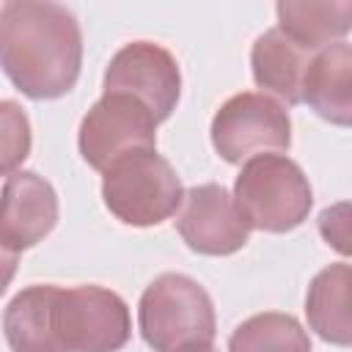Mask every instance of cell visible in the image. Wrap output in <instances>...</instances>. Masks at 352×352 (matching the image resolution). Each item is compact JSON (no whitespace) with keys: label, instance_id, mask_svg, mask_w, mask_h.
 Instances as JSON below:
<instances>
[{"label":"cell","instance_id":"277c9868","mask_svg":"<svg viewBox=\"0 0 352 352\" xmlns=\"http://www.w3.org/2000/svg\"><path fill=\"white\" fill-rule=\"evenodd\" d=\"M102 198L110 214L126 226H160L184 201L182 182L157 148L132 151L116 160L102 176Z\"/></svg>","mask_w":352,"mask_h":352},{"label":"cell","instance_id":"8992f818","mask_svg":"<svg viewBox=\"0 0 352 352\" xmlns=\"http://www.w3.org/2000/svg\"><path fill=\"white\" fill-rule=\"evenodd\" d=\"M55 327L66 352H118L132 333L126 302L102 286L58 289Z\"/></svg>","mask_w":352,"mask_h":352},{"label":"cell","instance_id":"30bf717a","mask_svg":"<svg viewBox=\"0 0 352 352\" xmlns=\"http://www.w3.org/2000/svg\"><path fill=\"white\" fill-rule=\"evenodd\" d=\"M58 223V195L52 184L33 170H14L3 184L0 245L11 258L41 242Z\"/></svg>","mask_w":352,"mask_h":352},{"label":"cell","instance_id":"e0dca14e","mask_svg":"<svg viewBox=\"0 0 352 352\" xmlns=\"http://www.w3.org/2000/svg\"><path fill=\"white\" fill-rule=\"evenodd\" d=\"M3 173H14V168L30 151V126L25 113L14 102H3Z\"/></svg>","mask_w":352,"mask_h":352},{"label":"cell","instance_id":"7c38bea8","mask_svg":"<svg viewBox=\"0 0 352 352\" xmlns=\"http://www.w3.org/2000/svg\"><path fill=\"white\" fill-rule=\"evenodd\" d=\"M311 58V50L289 38L280 28H270L256 38L250 50L253 80L258 88L275 94L286 104H300Z\"/></svg>","mask_w":352,"mask_h":352},{"label":"cell","instance_id":"7a4b0ae2","mask_svg":"<svg viewBox=\"0 0 352 352\" xmlns=\"http://www.w3.org/2000/svg\"><path fill=\"white\" fill-rule=\"evenodd\" d=\"M138 322L154 352H190L214 341V305L206 289L179 272H165L146 286Z\"/></svg>","mask_w":352,"mask_h":352},{"label":"cell","instance_id":"2e32d148","mask_svg":"<svg viewBox=\"0 0 352 352\" xmlns=\"http://www.w3.org/2000/svg\"><path fill=\"white\" fill-rule=\"evenodd\" d=\"M228 352H311V338L294 316L267 311L236 324Z\"/></svg>","mask_w":352,"mask_h":352},{"label":"cell","instance_id":"3957f363","mask_svg":"<svg viewBox=\"0 0 352 352\" xmlns=\"http://www.w3.org/2000/svg\"><path fill=\"white\" fill-rule=\"evenodd\" d=\"M234 201L250 228L283 234L308 217L314 192L294 160L258 154L242 165L234 182Z\"/></svg>","mask_w":352,"mask_h":352},{"label":"cell","instance_id":"5b68a950","mask_svg":"<svg viewBox=\"0 0 352 352\" xmlns=\"http://www.w3.org/2000/svg\"><path fill=\"white\" fill-rule=\"evenodd\" d=\"M289 143V113L267 94H234L220 104L212 118V146L231 165H239L248 157L253 160L261 151H286Z\"/></svg>","mask_w":352,"mask_h":352},{"label":"cell","instance_id":"ba28073f","mask_svg":"<svg viewBox=\"0 0 352 352\" xmlns=\"http://www.w3.org/2000/svg\"><path fill=\"white\" fill-rule=\"evenodd\" d=\"M182 91L176 58L154 41H129L107 63L104 94H126L146 104L157 121H165Z\"/></svg>","mask_w":352,"mask_h":352},{"label":"cell","instance_id":"4fadbf2b","mask_svg":"<svg viewBox=\"0 0 352 352\" xmlns=\"http://www.w3.org/2000/svg\"><path fill=\"white\" fill-rule=\"evenodd\" d=\"M60 286H28L3 311V333L11 352H66L55 327Z\"/></svg>","mask_w":352,"mask_h":352},{"label":"cell","instance_id":"9c48e42d","mask_svg":"<svg viewBox=\"0 0 352 352\" xmlns=\"http://www.w3.org/2000/svg\"><path fill=\"white\" fill-rule=\"evenodd\" d=\"M176 228L187 248L204 256H231L250 236V226L234 195L220 184L190 187L179 206Z\"/></svg>","mask_w":352,"mask_h":352},{"label":"cell","instance_id":"8fae6325","mask_svg":"<svg viewBox=\"0 0 352 352\" xmlns=\"http://www.w3.org/2000/svg\"><path fill=\"white\" fill-rule=\"evenodd\" d=\"M302 102L319 118L352 126V44L338 41L314 52L302 82Z\"/></svg>","mask_w":352,"mask_h":352},{"label":"cell","instance_id":"d6986e66","mask_svg":"<svg viewBox=\"0 0 352 352\" xmlns=\"http://www.w3.org/2000/svg\"><path fill=\"white\" fill-rule=\"evenodd\" d=\"M190 352H214L212 346H201V349H190Z\"/></svg>","mask_w":352,"mask_h":352},{"label":"cell","instance_id":"52a82bcc","mask_svg":"<svg viewBox=\"0 0 352 352\" xmlns=\"http://www.w3.org/2000/svg\"><path fill=\"white\" fill-rule=\"evenodd\" d=\"M157 124L154 113L135 96L102 94L80 124V154L91 168L104 173L132 151L157 148Z\"/></svg>","mask_w":352,"mask_h":352},{"label":"cell","instance_id":"ac0fdd59","mask_svg":"<svg viewBox=\"0 0 352 352\" xmlns=\"http://www.w3.org/2000/svg\"><path fill=\"white\" fill-rule=\"evenodd\" d=\"M319 234L341 256H352V201H338L319 212Z\"/></svg>","mask_w":352,"mask_h":352},{"label":"cell","instance_id":"6da1fadb","mask_svg":"<svg viewBox=\"0 0 352 352\" xmlns=\"http://www.w3.org/2000/svg\"><path fill=\"white\" fill-rule=\"evenodd\" d=\"M6 77L30 99H58L80 77L82 36L77 16L58 3L8 0L0 8Z\"/></svg>","mask_w":352,"mask_h":352},{"label":"cell","instance_id":"5bb4252c","mask_svg":"<svg viewBox=\"0 0 352 352\" xmlns=\"http://www.w3.org/2000/svg\"><path fill=\"white\" fill-rule=\"evenodd\" d=\"M305 316L311 330L338 346H352V267L330 264L308 286Z\"/></svg>","mask_w":352,"mask_h":352},{"label":"cell","instance_id":"9a60e30c","mask_svg":"<svg viewBox=\"0 0 352 352\" xmlns=\"http://www.w3.org/2000/svg\"><path fill=\"white\" fill-rule=\"evenodd\" d=\"M278 28L305 50H324L352 30V0H283L275 6Z\"/></svg>","mask_w":352,"mask_h":352}]
</instances>
